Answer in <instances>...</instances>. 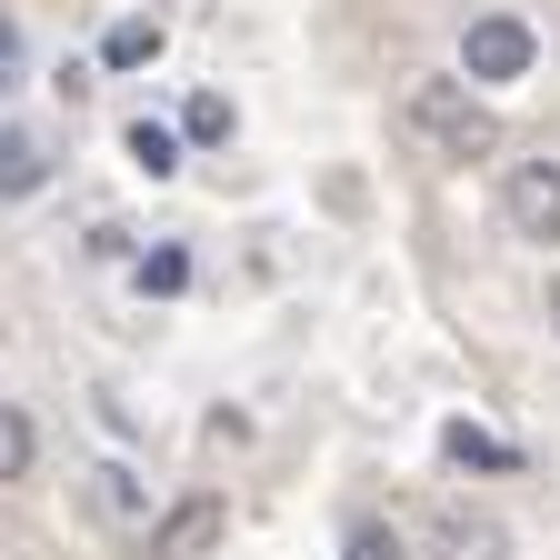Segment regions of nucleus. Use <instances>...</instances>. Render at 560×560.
<instances>
[{
	"mask_svg": "<svg viewBox=\"0 0 560 560\" xmlns=\"http://www.w3.org/2000/svg\"><path fill=\"white\" fill-rule=\"evenodd\" d=\"M180 130H190V140H231V101H221V91H200V101L180 110Z\"/></svg>",
	"mask_w": 560,
	"mask_h": 560,
	"instance_id": "12",
	"label": "nucleus"
},
{
	"mask_svg": "<svg viewBox=\"0 0 560 560\" xmlns=\"http://www.w3.org/2000/svg\"><path fill=\"white\" fill-rule=\"evenodd\" d=\"M161 40H171L161 21H110V40H101V60H110V70H140V60H161Z\"/></svg>",
	"mask_w": 560,
	"mask_h": 560,
	"instance_id": "10",
	"label": "nucleus"
},
{
	"mask_svg": "<svg viewBox=\"0 0 560 560\" xmlns=\"http://www.w3.org/2000/svg\"><path fill=\"white\" fill-rule=\"evenodd\" d=\"M431 560H511V530L470 501H441L431 511Z\"/></svg>",
	"mask_w": 560,
	"mask_h": 560,
	"instance_id": "5",
	"label": "nucleus"
},
{
	"mask_svg": "<svg viewBox=\"0 0 560 560\" xmlns=\"http://www.w3.org/2000/svg\"><path fill=\"white\" fill-rule=\"evenodd\" d=\"M501 221H511V241H560V161H511L501 171Z\"/></svg>",
	"mask_w": 560,
	"mask_h": 560,
	"instance_id": "4",
	"label": "nucleus"
},
{
	"mask_svg": "<svg viewBox=\"0 0 560 560\" xmlns=\"http://www.w3.org/2000/svg\"><path fill=\"white\" fill-rule=\"evenodd\" d=\"M91 511H101L110 530H130V540H140V530H151V490H140L120 460H101V470H91Z\"/></svg>",
	"mask_w": 560,
	"mask_h": 560,
	"instance_id": "6",
	"label": "nucleus"
},
{
	"mask_svg": "<svg viewBox=\"0 0 560 560\" xmlns=\"http://www.w3.org/2000/svg\"><path fill=\"white\" fill-rule=\"evenodd\" d=\"M340 560H400V530H381V521H361V530H350V550Z\"/></svg>",
	"mask_w": 560,
	"mask_h": 560,
	"instance_id": "13",
	"label": "nucleus"
},
{
	"mask_svg": "<svg viewBox=\"0 0 560 560\" xmlns=\"http://www.w3.org/2000/svg\"><path fill=\"white\" fill-rule=\"evenodd\" d=\"M550 330H560V280H550Z\"/></svg>",
	"mask_w": 560,
	"mask_h": 560,
	"instance_id": "15",
	"label": "nucleus"
},
{
	"mask_svg": "<svg viewBox=\"0 0 560 560\" xmlns=\"http://www.w3.org/2000/svg\"><path fill=\"white\" fill-rule=\"evenodd\" d=\"M50 180V161H40V140L31 130H11V140H0V200H31Z\"/></svg>",
	"mask_w": 560,
	"mask_h": 560,
	"instance_id": "9",
	"label": "nucleus"
},
{
	"mask_svg": "<svg viewBox=\"0 0 560 560\" xmlns=\"http://www.w3.org/2000/svg\"><path fill=\"white\" fill-rule=\"evenodd\" d=\"M120 151H130L140 171H151V180H171V171H180V130H171V120H151V110H140V120L120 130Z\"/></svg>",
	"mask_w": 560,
	"mask_h": 560,
	"instance_id": "7",
	"label": "nucleus"
},
{
	"mask_svg": "<svg viewBox=\"0 0 560 560\" xmlns=\"http://www.w3.org/2000/svg\"><path fill=\"white\" fill-rule=\"evenodd\" d=\"M540 60V31L521 11H480L460 31V81H521V70Z\"/></svg>",
	"mask_w": 560,
	"mask_h": 560,
	"instance_id": "2",
	"label": "nucleus"
},
{
	"mask_svg": "<svg viewBox=\"0 0 560 560\" xmlns=\"http://www.w3.org/2000/svg\"><path fill=\"white\" fill-rule=\"evenodd\" d=\"M400 130L420 140V151H441V161H490L501 151V120H490V101L460 81V70H420V81L400 91Z\"/></svg>",
	"mask_w": 560,
	"mask_h": 560,
	"instance_id": "1",
	"label": "nucleus"
},
{
	"mask_svg": "<svg viewBox=\"0 0 560 560\" xmlns=\"http://www.w3.org/2000/svg\"><path fill=\"white\" fill-rule=\"evenodd\" d=\"M441 451H451L460 470H511V460H521L501 431H480V420H451V431H441Z\"/></svg>",
	"mask_w": 560,
	"mask_h": 560,
	"instance_id": "8",
	"label": "nucleus"
},
{
	"mask_svg": "<svg viewBox=\"0 0 560 560\" xmlns=\"http://www.w3.org/2000/svg\"><path fill=\"white\" fill-rule=\"evenodd\" d=\"M221 540H231V501H221V490H190L180 511H161L151 530H140V550H151V560H210Z\"/></svg>",
	"mask_w": 560,
	"mask_h": 560,
	"instance_id": "3",
	"label": "nucleus"
},
{
	"mask_svg": "<svg viewBox=\"0 0 560 560\" xmlns=\"http://www.w3.org/2000/svg\"><path fill=\"white\" fill-rule=\"evenodd\" d=\"M180 280H190L180 250H151V260H140V291H180Z\"/></svg>",
	"mask_w": 560,
	"mask_h": 560,
	"instance_id": "14",
	"label": "nucleus"
},
{
	"mask_svg": "<svg viewBox=\"0 0 560 560\" xmlns=\"http://www.w3.org/2000/svg\"><path fill=\"white\" fill-rule=\"evenodd\" d=\"M31 460H40L31 410H11V400H0V480H31Z\"/></svg>",
	"mask_w": 560,
	"mask_h": 560,
	"instance_id": "11",
	"label": "nucleus"
}]
</instances>
